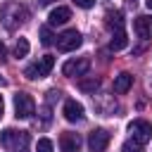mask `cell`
Here are the masks:
<instances>
[{"instance_id": "1", "label": "cell", "mask_w": 152, "mask_h": 152, "mask_svg": "<svg viewBox=\"0 0 152 152\" xmlns=\"http://www.w3.org/2000/svg\"><path fill=\"white\" fill-rule=\"evenodd\" d=\"M104 24L112 33V40H109V48L112 50H124L128 45V36H126V28H124V17L119 10H109L107 17H104Z\"/></svg>"}, {"instance_id": "2", "label": "cell", "mask_w": 152, "mask_h": 152, "mask_svg": "<svg viewBox=\"0 0 152 152\" xmlns=\"http://www.w3.org/2000/svg\"><path fill=\"white\" fill-rule=\"evenodd\" d=\"M0 145L5 152H28L31 150V133L17 131V128H5L0 133Z\"/></svg>"}, {"instance_id": "3", "label": "cell", "mask_w": 152, "mask_h": 152, "mask_svg": "<svg viewBox=\"0 0 152 152\" xmlns=\"http://www.w3.org/2000/svg\"><path fill=\"white\" fill-rule=\"evenodd\" d=\"M26 19H28V10H26L24 5H19V2H7V5L0 10V21H2V26H5L7 31L19 28Z\"/></svg>"}, {"instance_id": "4", "label": "cell", "mask_w": 152, "mask_h": 152, "mask_svg": "<svg viewBox=\"0 0 152 152\" xmlns=\"http://www.w3.org/2000/svg\"><path fill=\"white\" fill-rule=\"evenodd\" d=\"M128 133H131L133 142H138L142 147V145H147L152 140V124L145 121V119H135V121L128 124Z\"/></svg>"}, {"instance_id": "5", "label": "cell", "mask_w": 152, "mask_h": 152, "mask_svg": "<svg viewBox=\"0 0 152 152\" xmlns=\"http://www.w3.org/2000/svg\"><path fill=\"white\" fill-rule=\"evenodd\" d=\"M52 66H55V57H52V55H45V57H40L38 62L28 64L24 74H26V78L36 81V78H45V76H50Z\"/></svg>"}, {"instance_id": "6", "label": "cell", "mask_w": 152, "mask_h": 152, "mask_svg": "<svg viewBox=\"0 0 152 152\" xmlns=\"http://www.w3.org/2000/svg\"><path fill=\"white\" fill-rule=\"evenodd\" d=\"M81 43H83V38H81V33H78L76 28L62 31V33L57 36V40H55V45H57L59 52H71V50H76Z\"/></svg>"}, {"instance_id": "7", "label": "cell", "mask_w": 152, "mask_h": 152, "mask_svg": "<svg viewBox=\"0 0 152 152\" xmlns=\"http://www.w3.org/2000/svg\"><path fill=\"white\" fill-rule=\"evenodd\" d=\"M36 112V102L28 93H17L14 95V116L17 119H28Z\"/></svg>"}, {"instance_id": "8", "label": "cell", "mask_w": 152, "mask_h": 152, "mask_svg": "<svg viewBox=\"0 0 152 152\" xmlns=\"http://www.w3.org/2000/svg\"><path fill=\"white\" fill-rule=\"evenodd\" d=\"M88 69H90V59H88V57H76V59L64 62L62 74H64V76H86Z\"/></svg>"}, {"instance_id": "9", "label": "cell", "mask_w": 152, "mask_h": 152, "mask_svg": "<svg viewBox=\"0 0 152 152\" xmlns=\"http://www.w3.org/2000/svg\"><path fill=\"white\" fill-rule=\"evenodd\" d=\"M107 145H109V133H107L104 128H97V131H93V133L88 135V147H90V152H104Z\"/></svg>"}, {"instance_id": "10", "label": "cell", "mask_w": 152, "mask_h": 152, "mask_svg": "<svg viewBox=\"0 0 152 152\" xmlns=\"http://www.w3.org/2000/svg\"><path fill=\"white\" fill-rule=\"evenodd\" d=\"M133 31L138 38H152V14H140L133 21Z\"/></svg>"}, {"instance_id": "11", "label": "cell", "mask_w": 152, "mask_h": 152, "mask_svg": "<svg viewBox=\"0 0 152 152\" xmlns=\"http://www.w3.org/2000/svg\"><path fill=\"white\" fill-rule=\"evenodd\" d=\"M62 114H64V119H66V121L76 124V121H81V119H83V104H81V102H76V100H66V102H64Z\"/></svg>"}, {"instance_id": "12", "label": "cell", "mask_w": 152, "mask_h": 152, "mask_svg": "<svg viewBox=\"0 0 152 152\" xmlns=\"http://www.w3.org/2000/svg\"><path fill=\"white\" fill-rule=\"evenodd\" d=\"M59 147H62V152H78V147H81V138H78L76 133L66 131V133L59 135Z\"/></svg>"}, {"instance_id": "13", "label": "cell", "mask_w": 152, "mask_h": 152, "mask_svg": "<svg viewBox=\"0 0 152 152\" xmlns=\"http://www.w3.org/2000/svg\"><path fill=\"white\" fill-rule=\"evenodd\" d=\"M71 19V10L69 7H55L48 17V26H62Z\"/></svg>"}, {"instance_id": "14", "label": "cell", "mask_w": 152, "mask_h": 152, "mask_svg": "<svg viewBox=\"0 0 152 152\" xmlns=\"http://www.w3.org/2000/svg\"><path fill=\"white\" fill-rule=\"evenodd\" d=\"M131 86H133V76H131L128 71H121V74L114 78V93H119V95L128 93V90H131Z\"/></svg>"}, {"instance_id": "15", "label": "cell", "mask_w": 152, "mask_h": 152, "mask_svg": "<svg viewBox=\"0 0 152 152\" xmlns=\"http://www.w3.org/2000/svg\"><path fill=\"white\" fill-rule=\"evenodd\" d=\"M78 88L83 90V93H93L95 95V90L100 88V81L93 76V78H83V81H78Z\"/></svg>"}, {"instance_id": "16", "label": "cell", "mask_w": 152, "mask_h": 152, "mask_svg": "<svg viewBox=\"0 0 152 152\" xmlns=\"http://www.w3.org/2000/svg\"><path fill=\"white\" fill-rule=\"evenodd\" d=\"M28 48H31L28 40H26V38H19L17 45H14V57H17V59H19V57H26V55H28Z\"/></svg>"}, {"instance_id": "17", "label": "cell", "mask_w": 152, "mask_h": 152, "mask_svg": "<svg viewBox=\"0 0 152 152\" xmlns=\"http://www.w3.org/2000/svg\"><path fill=\"white\" fill-rule=\"evenodd\" d=\"M40 43L43 45H52L55 43V36H52L50 26H40Z\"/></svg>"}, {"instance_id": "18", "label": "cell", "mask_w": 152, "mask_h": 152, "mask_svg": "<svg viewBox=\"0 0 152 152\" xmlns=\"http://www.w3.org/2000/svg\"><path fill=\"white\" fill-rule=\"evenodd\" d=\"M36 152H52V142H50L48 138H40V140L36 142Z\"/></svg>"}, {"instance_id": "19", "label": "cell", "mask_w": 152, "mask_h": 152, "mask_svg": "<svg viewBox=\"0 0 152 152\" xmlns=\"http://www.w3.org/2000/svg\"><path fill=\"white\" fill-rule=\"evenodd\" d=\"M124 152H140V145L133 142V140H128V142H124Z\"/></svg>"}, {"instance_id": "20", "label": "cell", "mask_w": 152, "mask_h": 152, "mask_svg": "<svg viewBox=\"0 0 152 152\" xmlns=\"http://www.w3.org/2000/svg\"><path fill=\"white\" fill-rule=\"evenodd\" d=\"M78 7H83V10H88V7H93L95 5V0H74Z\"/></svg>"}, {"instance_id": "21", "label": "cell", "mask_w": 152, "mask_h": 152, "mask_svg": "<svg viewBox=\"0 0 152 152\" xmlns=\"http://www.w3.org/2000/svg\"><path fill=\"white\" fill-rule=\"evenodd\" d=\"M5 55H7V48L0 43V62H5Z\"/></svg>"}, {"instance_id": "22", "label": "cell", "mask_w": 152, "mask_h": 152, "mask_svg": "<svg viewBox=\"0 0 152 152\" xmlns=\"http://www.w3.org/2000/svg\"><path fill=\"white\" fill-rule=\"evenodd\" d=\"M52 2H55V0H38V5H43V7H45V5H52Z\"/></svg>"}, {"instance_id": "23", "label": "cell", "mask_w": 152, "mask_h": 152, "mask_svg": "<svg viewBox=\"0 0 152 152\" xmlns=\"http://www.w3.org/2000/svg\"><path fill=\"white\" fill-rule=\"evenodd\" d=\"M2 109H5V102H2V95H0V119H2Z\"/></svg>"}, {"instance_id": "24", "label": "cell", "mask_w": 152, "mask_h": 152, "mask_svg": "<svg viewBox=\"0 0 152 152\" xmlns=\"http://www.w3.org/2000/svg\"><path fill=\"white\" fill-rule=\"evenodd\" d=\"M145 7H147V10L152 12V0H145Z\"/></svg>"}, {"instance_id": "25", "label": "cell", "mask_w": 152, "mask_h": 152, "mask_svg": "<svg viewBox=\"0 0 152 152\" xmlns=\"http://www.w3.org/2000/svg\"><path fill=\"white\" fill-rule=\"evenodd\" d=\"M2 83H5V78H2V76H0V86H2Z\"/></svg>"}]
</instances>
